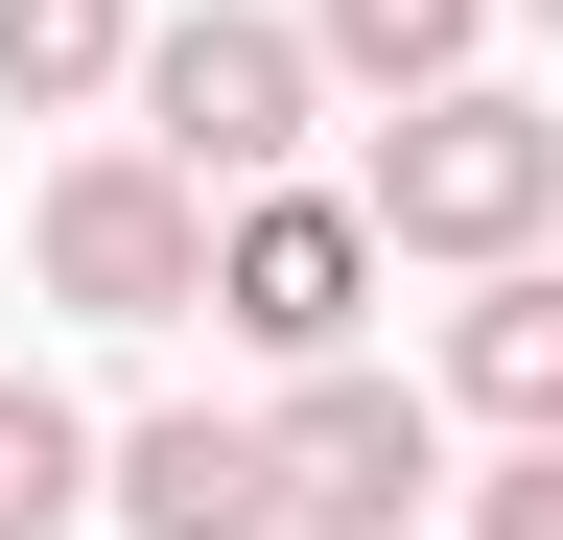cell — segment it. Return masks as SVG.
Listing matches in <instances>:
<instances>
[{
	"mask_svg": "<svg viewBox=\"0 0 563 540\" xmlns=\"http://www.w3.org/2000/svg\"><path fill=\"white\" fill-rule=\"evenodd\" d=\"M446 399L493 447H563V258H493V283L446 306Z\"/></svg>",
	"mask_w": 563,
	"mask_h": 540,
	"instance_id": "cell-7",
	"label": "cell"
},
{
	"mask_svg": "<svg viewBox=\"0 0 563 540\" xmlns=\"http://www.w3.org/2000/svg\"><path fill=\"white\" fill-rule=\"evenodd\" d=\"M493 24H517V0H306V47H329V71L376 95V118H399V95H446Z\"/></svg>",
	"mask_w": 563,
	"mask_h": 540,
	"instance_id": "cell-9",
	"label": "cell"
},
{
	"mask_svg": "<svg viewBox=\"0 0 563 540\" xmlns=\"http://www.w3.org/2000/svg\"><path fill=\"white\" fill-rule=\"evenodd\" d=\"M211 212H235V188H188V165L118 118V142L47 165L24 258H47V306H95V329H188V306H211Z\"/></svg>",
	"mask_w": 563,
	"mask_h": 540,
	"instance_id": "cell-3",
	"label": "cell"
},
{
	"mask_svg": "<svg viewBox=\"0 0 563 540\" xmlns=\"http://www.w3.org/2000/svg\"><path fill=\"white\" fill-rule=\"evenodd\" d=\"M329 95H352V71H329L306 24H258V0H165V47H141V95H118V118H141L188 188H282Z\"/></svg>",
	"mask_w": 563,
	"mask_h": 540,
	"instance_id": "cell-2",
	"label": "cell"
},
{
	"mask_svg": "<svg viewBox=\"0 0 563 540\" xmlns=\"http://www.w3.org/2000/svg\"><path fill=\"white\" fill-rule=\"evenodd\" d=\"M376 188H235V212H211V329H235V353H282V376H329L352 353V306H376Z\"/></svg>",
	"mask_w": 563,
	"mask_h": 540,
	"instance_id": "cell-4",
	"label": "cell"
},
{
	"mask_svg": "<svg viewBox=\"0 0 563 540\" xmlns=\"http://www.w3.org/2000/svg\"><path fill=\"white\" fill-rule=\"evenodd\" d=\"M141 0H0V118H118L141 95Z\"/></svg>",
	"mask_w": 563,
	"mask_h": 540,
	"instance_id": "cell-8",
	"label": "cell"
},
{
	"mask_svg": "<svg viewBox=\"0 0 563 540\" xmlns=\"http://www.w3.org/2000/svg\"><path fill=\"white\" fill-rule=\"evenodd\" d=\"M118 540H306V517H282V423L141 399V423H118Z\"/></svg>",
	"mask_w": 563,
	"mask_h": 540,
	"instance_id": "cell-6",
	"label": "cell"
},
{
	"mask_svg": "<svg viewBox=\"0 0 563 540\" xmlns=\"http://www.w3.org/2000/svg\"><path fill=\"white\" fill-rule=\"evenodd\" d=\"M376 235L399 258H446V283H493V258H540L563 235V95H493V71H446V95H399L376 118Z\"/></svg>",
	"mask_w": 563,
	"mask_h": 540,
	"instance_id": "cell-1",
	"label": "cell"
},
{
	"mask_svg": "<svg viewBox=\"0 0 563 540\" xmlns=\"http://www.w3.org/2000/svg\"><path fill=\"white\" fill-rule=\"evenodd\" d=\"M470 540H563V447H493L470 470Z\"/></svg>",
	"mask_w": 563,
	"mask_h": 540,
	"instance_id": "cell-11",
	"label": "cell"
},
{
	"mask_svg": "<svg viewBox=\"0 0 563 540\" xmlns=\"http://www.w3.org/2000/svg\"><path fill=\"white\" fill-rule=\"evenodd\" d=\"M517 24H563V0H517Z\"/></svg>",
	"mask_w": 563,
	"mask_h": 540,
	"instance_id": "cell-12",
	"label": "cell"
},
{
	"mask_svg": "<svg viewBox=\"0 0 563 540\" xmlns=\"http://www.w3.org/2000/svg\"><path fill=\"white\" fill-rule=\"evenodd\" d=\"M70 517H118V423H70L47 376H0V540H70Z\"/></svg>",
	"mask_w": 563,
	"mask_h": 540,
	"instance_id": "cell-10",
	"label": "cell"
},
{
	"mask_svg": "<svg viewBox=\"0 0 563 540\" xmlns=\"http://www.w3.org/2000/svg\"><path fill=\"white\" fill-rule=\"evenodd\" d=\"M258 423H282V517H306V540H422L470 399H422V376H376V353H329V376H282Z\"/></svg>",
	"mask_w": 563,
	"mask_h": 540,
	"instance_id": "cell-5",
	"label": "cell"
}]
</instances>
